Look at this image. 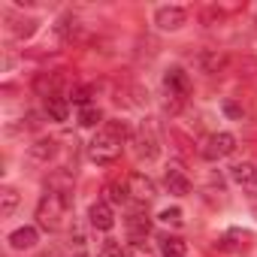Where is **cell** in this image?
Wrapping results in <instances>:
<instances>
[{
    "label": "cell",
    "mask_w": 257,
    "mask_h": 257,
    "mask_svg": "<svg viewBox=\"0 0 257 257\" xmlns=\"http://www.w3.org/2000/svg\"><path fill=\"white\" fill-rule=\"evenodd\" d=\"M64 70H49V73H40L37 79H34V91L43 97V100H49V97H58L61 91H64Z\"/></svg>",
    "instance_id": "cell-8"
},
{
    "label": "cell",
    "mask_w": 257,
    "mask_h": 257,
    "mask_svg": "<svg viewBox=\"0 0 257 257\" xmlns=\"http://www.w3.org/2000/svg\"><path fill=\"white\" fill-rule=\"evenodd\" d=\"M46 118L49 121H67L70 118V97H64V94L49 97L46 100Z\"/></svg>",
    "instance_id": "cell-17"
},
{
    "label": "cell",
    "mask_w": 257,
    "mask_h": 257,
    "mask_svg": "<svg viewBox=\"0 0 257 257\" xmlns=\"http://www.w3.org/2000/svg\"><path fill=\"white\" fill-rule=\"evenodd\" d=\"M194 64L200 67V73L218 76V73H224V67H227V55H224V52H218V49H203V52H197Z\"/></svg>",
    "instance_id": "cell-13"
},
{
    "label": "cell",
    "mask_w": 257,
    "mask_h": 257,
    "mask_svg": "<svg viewBox=\"0 0 257 257\" xmlns=\"http://www.w3.org/2000/svg\"><path fill=\"white\" fill-rule=\"evenodd\" d=\"M103 131H106V134H112L118 143H127V140H134V134H137V131H134V127L127 124L124 118H109V121L103 124Z\"/></svg>",
    "instance_id": "cell-19"
},
{
    "label": "cell",
    "mask_w": 257,
    "mask_h": 257,
    "mask_svg": "<svg viewBox=\"0 0 257 257\" xmlns=\"http://www.w3.org/2000/svg\"><path fill=\"white\" fill-rule=\"evenodd\" d=\"M161 221H164V224H173V227H182L185 218H182V209L173 206V209H164V212H161Z\"/></svg>",
    "instance_id": "cell-28"
},
{
    "label": "cell",
    "mask_w": 257,
    "mask_h": 257,
    "mask_svg": "<svg viewBox=\"0 0 257 257\" xmlns=\"http://www.w3.org/2000/svg\"><path fill=\"white\" fill-rule=\"evenodd\" d=\"M55 37H58L64 46L85 43V25H82L76 16H61V19L55 22Z\"/></svg>",
    "instance_id": "cell-7"
},
{
    "label": "cell",
    "mask_w": 257,
    "mask_h": 257,
    "mask_svg": "<svg viewBox=\"0 0 257 257\" xmlns=\"http://www.w3.org/2000/svg\"><path fill=\"white\" fill-rule=\"evenodd\" d=\"M224 112H227V115H230V118H242V109H239V106H236V103H230V100H227V103H224Z\"/></svg>",
    "instance_id": "cell-30"
},
{
    "label": "cell",
    "mask_w": 257,
    "mask_h": 257,
    "mask_svg": "<svg viewBox=\"0 0 257 257\" xmlns=\"http://www.w3.org/2000/svg\"><path fill=\"white\" fill-rule=\"evenodd\" d=\"M155 25L158 31L164 34H176L188 25V10L185 7H176V4H167V7H158L155 10Z\"/></svg>",
    "instance_id": "cell-5"
},
{
    "label": "cell",
    "mask_w": 257,
    "mask_h": 257,
    "mask_svg": "<svg viewBox=\"0 0 257 257\" xmlns=\"http://www.w3.org/2000/svg\"><path fill=\"white\" fill-rule=\"evenodd\" d=\"M37 242H40V227H34V224H25L10 233V245L16 251H31V248H37Z\"/></svg>",
    "instance_id": "cell-14"
},
{
    "label": "cell",
    "mask_w": 257,
    "mask_h": 257,
    "mask_svg": "<svg viewBox=\"0 0 257 257\" xmlns=\"http://www.w3.org/2000/svg\"><path fill=\"white\" fill-rule=\"evenodd\" d=\"M91 94H94L91 85H73L70 88V103H76L79 109L82 106H91Z\"/></svg>",
    "instance_id": "cell-23"
},
{
    "label": "cell",
    "mask_w": 257,
    "mask_h": 257,
    "mask_svg": "<svg viewBox=\"0 0 257 257\" xmlns=\"http://www.w3.org/2000/svg\"><path fill=\"white\" fill-rule=\"evenodd\" d=\"M124 227H127V236H131L134 242H143V239L152 233L155 221H152V215H149V212H143V209H134L131 215L124 218Z\"/></svg>",
    "instance_id": "cell-10"
},
{
    "label": "cell",
    "mask_w": 257,
    "mask_h": 257,
    "mask_svg": "<svg viewBox=\"0 0 257 257\" xmlns=\"http://www.w3.org/2000/svg\"><path fill=\"white\" fill-rule=\"evenodd\" d=\"M131 143H134V152H137L140 161H158L161 158V134H158L155 118L140 121V127H137V134H134Z\"/></svg>",
    "instance_id": "cell-2"
},
{
    "label": "cell",
    "mask_w": 257,
    "mask_h": 257,
    "mask_svg": "<svg viewBox=\"0 0 257 257\" xmlns=\"http://www.w3.org/2000/svg\"><path fill=\"white\" fill-rule=\"evenodd\" d=\"M70 206H73L70 194L46 191V194L40 197V203H37V215H34V218H37V227L46 230V233H58V230H64L67 215H70Z\"/></svg>",
    "instance_id": "cell-1"
},
{
    "label": "cell",
    "mask_w": 257,
    "mask_h": 257,
    "mask_svg": "<svg viewBox=\"0 0 257 257\" xmlns=\"http://www.w3.org/2000/svg\"><path fill=\"white\" fill-rule=\"evenodd\" d=\"M67 257H88V254H85V251L79 248V251H73V254H67Z\"/></svg>",
    "instance_id": "cell-31"
},
{
    "label": "cell",
    "mask_w": 257,
    "mask_h": 257,
    "mask_svg": "<svg viewBox=\"0 0 257 257\" xmlns=\"http://www.w3.org/2000/svg\"><path fill=\"white\" fill-rule=\"evenodd\" d=\"M88 224H91L94 230H100V233H109V230L115 227V209H112L106 200L91 203V209H88Z\"/></svg>",
    "instance_id": "cell-11"
},
{
    "label": "cell",
    "mask_w": 257,
    "mask_h": 257,
    "mask_svg": "<svg viewBox=\"0 0 257 257\" xmlns=\"http://www.w3.org/2000/svg\"><path fill=\"white\" fill-rule=\"evenodd\" d=\"M121 146H124V143H118L112 134L97 131L94 140L88 143V158H91L97 167H112V164L121 158Z\"/></svg>",
    "instance_id": "cell-3"
},
{
    "label": "cell",
    "mask_w": 257,
    "mask_h": 257,
    "mask_svg": "<svg viewBox=\"0 0 257 257\" xmlns=\"http://www.w3.org/2000/svg\"><path fill=\"white\" fill-rule=\"evenodd\" d=\"M164 185H167V191H170L173 197H185V194H191V179H188L179 167H167V173H164Z\"/></svg>",
    "instance_id": "cell-15"
},
{
    "label": "cell",
    "mask_w": 257,
    "mask_h": 257,
    "mask_svg": "<svg viewBox=\"0 0 257 257\" xmlns=\"http://www.w3.org/2000/svg\"><path fill=\"white\" fill-rule=\"evenodd\" d=\"M200 19H203V25H206V28H215V25H221V22H224V13H221L218 7H209V10H203V16H200Z\"/></svg>",
    "instance_id": "cell-26"
},
{
    "label": "cell",
    "mask_w": 257,
    "mask_h": 257,
    "mask_svg": "<svg viewBox=\"0 0 257 257\" xmlns=\"http://www.w3.org/2000/svg\"><path fill=\"white\" fill-rule=\"evenodd\" d=\"M55 158H58V140H52V137H40L28 146V161L31 164H49Z\"/></svg>",
    "instance_id": "cell-12"
},
{
    "label": "cell",
    "mask_w": 257,
    "mask_h": 257,
    "mask_svg": "<svg viewBox=\"0 0 257 257\" xmlns=\"http://www.w3.org/2000/svg\"><path fill=\"white\" fill-rule=\"evenodd\" d=\"M127 257H158V254H155L152 245H146V242H134L131 248H127Z\"/></svg>",
    "instance_id": "cell-27"
},
{
    "label": "cell",
    "mask_w": 257,
    "mask_h": 257,
    "mask_svg": "<svg viewBox=\"0 0 257 257\" xmlns=\"http://www.w3.org/2000/svg\"><path fill=\"white\" fill-rule=\"evenodd\" d=\"M40 118H43L40 112H25V118H22V127H25V131H37V127L43 124Z\"/></svg>",
    "instance_id": "cell-29"
},
{
    "label": "cell",
    "mask_w": 257,
    "mask_h": 257,
    "mask_svg": "<svg viewBox=\"0 0 257 257\" xmlns=\"http://www.w3.org/2000/svg\"><path fill=\"white\" fill-rule=\"evenodd\" d=\"M103 200L109 203V206H118V203H124V197H127V188H121V185H106L103 188Z\"/></svg>",
    "instance_id": "cell-24"
},
{
    "label": "cell",
    "mask_w": 257,
    "mask_h": 257,
    "mask_svg": "<svg viewBox=\"0 0 257 257\" xmlns=\"http://www.w3.org/2000/svg\"><path fill=\"white\" fill-rule=\"evenodd\" d=\"M79 124H82V127H97V124H106V121H103V109H100L97 103L82 106V109H79Z\"/></svg>",
    "instance_id": "cell-22"
},
{
    "label": "cell",
    "mask_w": 257,
    "mask_h": 257,
    "mask_svg": "<svg viewBox=\"0 0 257 257\" xmlns=\"http://www.w3.org/2000/svg\"><path fill=\"white\" fill-rule=\"evenodd\" d=\"M97 257H127V251L121 248V242H115V239H106L103 245H100V254Z\"/></svg>",
    "instance_id": "cell-25"
},
{
    "label": "cell",
    "mask_w": 257,
    "mask_h": 257,
    "mask_svg": "<svg viewBox=\"0 0 257 257\" xmlns=\"http://www.w3.org/2000/svg\"><path fill=\"white\" fill-rule=\"evenodd\" d=\"M124 188H127V194H131L137 203H152L158 197V182L152 176H146V173H131Z\"/></svg>",
    "instance_id": "cell-6"
},
{
    "label": "cell",
    "mask_w": 257,
    "mask_h": 257,
    "mask_svg": "<svg viewBox=\"0 0 257 257\" xmlns=\"http://www.w3.org/2000/svg\"><path fill=\"white\" fill-rule=\"evenodd\" d=\"M19 200H22V194H19L13 185H4V188H0V218H10V215L19 209Z\"/></svg>",
    "instance_id": "cell-18"
},
{
    "label": "cell",
    "mask_w": 257,
    "mask_h": 257,
    "mask_svg": "<svg viewBox=\"0 0 257 257\" xmlns=\"http://www.w3.org/2000/svg\"><path fill=\"white\" fill-rule=\"evenodd\" d=\"M10 31H13V37H16V40H31V37L40 31V22H37V19H31V16H28V19H16V22L10 25Z\"/></svg>",
    "instance_id": "cell-21"
},
{
    "label": "cell",
    "mask_w": 257,
    "mask_h": 257,
    "mask_svg": "<svg viewBox=\"0 0 257 257\" xmlns=\"http://www.w3.org/2000/svg\"><path fill=\"white\" fill-rule=\"evenodd\" d=\"M233 152H236V137L227 134V131H218V134H212L200 143V158H206V161H221Z\"/></svg>",
    "instance_id": "cell-4"
},
{
    "label": "cell",
    "mask_w": 257,
    "mask_h": 257,
    "mask_svg": "<svg viewBox=\"0 0 257 257\" xmlns=\"http://www.w3.org/2000/svg\"><path fill=\"white\" fill-rule=\"evenodd\" d=\"M161 257H188V242L182 236H164L161 239Z\"/></svg>",
    "instance_id": "cell-20"
},
{
    "label": "cell",
    "mask_w": 257,
    "mask_h": 257,
    "mask_svg": "<svg viewBox=\"0 0 257 257\" xmlns=\"http://www.w3.org/2000/svg\"><path fill=\"white\" fill-rule=\"evenodd\" d=\"M230 179L242 188H257V164L254 161H239L230 167Z\"/></svg>",
    "instance_id": "cell-16"
},
{
    "label": "cell",
    "mask_w": 257,
    "mask_h": 257,
    "mask_svg": "<svg viewBox=\"0 0 257 257\" xmlns=\"http://www.w3.org/2000/svg\"><path fill=\"white\" fill-rule=\"evenodd\" d=\"M164 91H167V97L188 100V94H191V79H188V73H185L182 67H170L167 76H164Z\"/></svg>",
    "instance_id": "cell-9"
}]
</instances>
